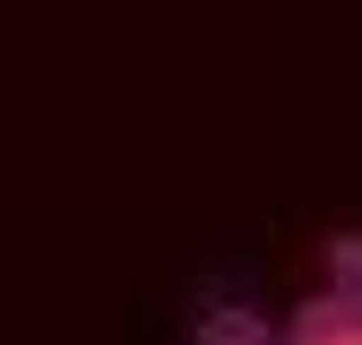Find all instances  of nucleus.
<instances>
[{
	"mask_svg": "<svg viewBox=\"0 0 362 345\" xmlns=\"http://www.w3.org/2000/svg\"><path fill=\"white\" fill-rule=\"evenodd\" d=\"M285 345H362V320L345 311L337 293H328V302H302L293 328H285Z\"/></svg>",
	"mask_w": 362,
	"mask_h": 345,
	"instance_id": "obj_1",
	"label": "nucleus"
},
{
	"mask_svg": "<svg viewBox=\"0 0 362 345\" xmlns=\"http://www.w3.org/2000/svg\"><path fill=\"white\" fill-rule=\"evenodd\" d=\"M190 345H285V337L267 328L259 311H242V302H224V311H207V320H199V337H190Z\"/></svg>",
	"mask_w": 362,
	"mask_h": 345,
	"instance_id": "obj_2",
	"label": "nucleus"
},
{
	"mask_svg": "<svg viewBox=\"0 0 362 345\" xmlns=\"http://www.w3.org/2000/svg\"><path fill=\"white\" fill-rule=\"evenodd\" d=\"M328 293L362 320V233H337V242H328Z\"/></svg>",
	"mask_w": 362,
	"mask_h": 345,
	"instance_id": "obj_3",
	"label": "nucleus"
}]
</instances>
